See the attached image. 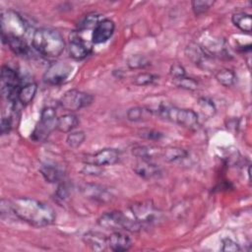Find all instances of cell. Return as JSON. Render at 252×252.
I'll use <instances>...</instances> for the list:
<instances>
[{"instance_id": "ac0fdd59", "label": "cell", "mask_w": 252, "mask_h": 252, "mask_svg": "<svg viewBox=\"0 0 252 252\" xmlns=\"http://www.w3.org/2000/svg\"><path fill=\"white\" fill-rule=\"evenodd\" d=\"M78 116L72 112H69L58 117L56 129L62 133H70L78 126Z\"/></svg>"}, {"instance_id": "4dcf8cb0", "label": "cell", "mask_w": 252, "mask_h": 252, "mask_svg": "<svg viewBox=\"0 0 252 252\" xmlns=\"http://www.w3.org/2000/svg\"><path fill=\"white\" fill-rule=\"evenodd\" d=\"M214 1L211 0H194L191 2L192 10L196 16H200L206 13L213 5Z\"/></svg>"}, {"instance_id": "ffe728a7", "label": "cell", "mask_w": 252, "mask_h": 252, "mask_svg": "<svg viewBox=\"0 0 252 252\" xmlns=\"http://www.w3.org/2000/svg\"><path fill=\"white\" fill-rule=\"evenodd\" d=\"M187 57L193 61L196 65H203L204 62L209 58V55L204 51V49L198 43L191 42L185 49Z\"/></svg>"}, {"instance_id": "5b68a950", "label": "cell", "mask_w": 252, "mask_h": 252, "mask_svg": "<svg viewBox=\"0 0 252 252\" xmlns=\"http://www.w3.org/2000/svg\"><path fill=\"white\" fill-rule=\"evenodd\" d=\"M131 218L137 220L143 227L157 225L163 221L162 212L151 202H139L130 206Z\"/></svg>"}, {"instance_id": "e575fe53", "label": "cell", "mask_w": 252, "mask_h": 252, "mask_svg": "<svg viewBox=\"0 0 252 252\" xmlns=\"http://www.w3.org/2000/svg\"><path fill=\"white\" fill-rule=\"evenodd\" d=\"M169 74L170 76L174 79V80H178V79H181L183 77H185L186 75V72H185V69L184 67L179 64V63H175V64H172L169 68Z\"/></svg>"}, {"instance_id": "8fae6325", "label": "cell", "mask_w": 252, "mask_h": 252, "mask_svg": "<svg viewBox=\"0 0 252 252\" xmlns=\"http://www.w3.org/2000/svg\"><path fill=\"white\" fill-rule=\"evenodd\" d=\"M69 41V54L75 60H83L92 51V45L89 44L80 34L79 32H73L70 36Z\"/></svg>"}, {"instance_id": "9c48e42d", "label": "cell", "mask_w": 252, "mask_h": 252, "mask_svg": "<svg viewBox=\"0 0 252 252\" xmlns=\"http://www.w3.org/2000/svg\"><path fill=\"white\" fill-rule=\"evenodd\" d=\"M72 66L65 62L51 63L43 75V81L52 86L63 84L71 75Z\"/></svg>"}, {"instance_id": "2e32d148", "label": "cell", "mask_w": 252, "mask_h": 252, "mask_svg": "<svg viewBox=\"0 0 252 252\" xmlns=\"http://www.w3.org/2000/svg\"><path fill=\"white\" fill-rule=\"evenodd\" d=\"M131 246L132 241L130 237L120 230L112 231V233L108 235V247L112 251H128L131 248Z\"/></svg>"}, {"instance_id": "3957f363", "label": "cell", "mask_w": 252, "mask_h": 252, "mask_svg": "<svg viewBox=\"0 0 252 252\" xmlns=\"http://www.w3.org/2000/svg\"><path fill=\"white\" fill-rule=\"evenodd\" d=\"M158 113L161 118L189 129L195 128L199 122V116L194 110L180 108L166 102L159 104Z\"/></svg>"}, {"instance_id": "cb8c5ba5", "label": "cell", "mask_w": 252, "mask_h": 252, "mask_svg": "<svg viewBox=\"0 0 252 252\" xmlns=\"http://www.w3.org/2000/svg\"><path fill=\"white\" fill-rule=\"evenodd\" d=\"M39 171L44 179L50 183L59 182L63 177V172L54 164H42Z\"/></svg>"}, {"instance_id": "9a60e30c", "label": "cell", "mask_w": 252, "mask_h": 252, "mask_svg": "<svg viewBox=\"0 0 252 252\" xmlns=\"http://www.w3.org/2000/svg\"><path fill=\"white\" fill-rule=\"evenodd\" d=\"M83 241L93 251H105L109 248L108 236L99 231L89 230L85 232L83 235Z\"/></svg>"}, {"instance_id": "484cf974", "label": "cell", "mask_w": 252, "mask_h": 252, "mask_svg": "<svg viewBox=\"0 0 252 252\" xmlns=\"http://www.w3.org/2000/svg\"><path fill=\"white\" fill-rule=\"evenodd\" d=\"M217 81L223 87H231L234 85L235 80H236V76L235 73L227 68H223L219 70L216 75H215Z\"/></svg>"}, {"instance_id": "277c9868", "label": "cell", "mask_w": 252, "mask_h": 252, "mask_svg": "<svg viewBox=\"0 0 252 252\" xmlns=\"http://www.w3.org/2000/svg\"><path fill=\"white\" fill-rule=\"evenodd\" d=\"M97 223L99 226L112 231L138 232L143 228L137 220L119 211H111L102 214L98 218Z\"/></svg>"}, {"instance_id": "1f68e13d", "label": "cell", "mask_w": 252, "mask_h": 252, "mask_svg": "<svg viewBox=\"0 0 252 252\" xmlns=\"http://www.w3.org/2000/svg\"><path fill=\"white\" fill-rule=\"evenodd\" d=\"M158 79V76L157 75H154L152 73H140L138 74L137 76H135L134 80H133V83L137 86H148V85H151L153 84L156 80Z\"/></svg>"}, {"instance_id": "8d00e7d4", "label": "cell", "mask_w": 252, "mask_h": 252, "mask_svg": "<svg viewBox=\"0 0 252 252\" xmlns=\"http://www.w3.org/2000/svg\"><path fill=\"white\" fill-rule=\"evenodd\" d=\"M11 129H12V119H11V117H9V116L2 117L1 124H0L1 134L6 135L11 131Z\"/></svg>"}, {"instance_id": "d4e9b609", "label": "cell", "mask_w": 252, "mask_h": 252, "mask_svg": "<svg viewBox=\"0 0 252 252\" xmlns=\"http://www.w3.org/2000/svg\"><path fill=\"white\" fill-rule=\"evenodd\" d=\"M161 157L167 162H176L186 158L188 157V153L181 148L168 147V148L162 149Z\"/></svg>"}, {"instance_id": "52a82bcc", "label": "cell", "mask_w": 252, "mask_h": 252, "mask_svg": "<svg viewBox=\"0 0 252 252\" xmlns=\"http://www.w3.org/2000/svg\"><path fill=\"white\" fill-rule=\"evenodd\" d=\"M57 114L53 107L45 106L40 112V118L36 124L32 138L35 141H44L57 126Z\"/></svg>"}, {"instance_id": "7402d4cb", "label": "cell", "mask_w": 252, "mask_h": 252, "mask_svg": "<svg viewBox=\"0 0 252 252\" xmlns=\"http://www.w3.org/2000/svg\"><path fill=\"white\" fill-rule=\"evenodd\" d=\"M37 91V85L35 83H28L21 86L18 92V101L23 105H27L32 101Z\"/></svg>"}, {"instance_id": "7c38bea8", "label": "cell", "mask_w": 252, "mask_h": 252, "mask_svg": "<svg viewBox=\"0 0 252 252\" xmlns=\"http://www.w3.org/2000/svg\"><path fill=\"white\" fill-rule=\"evenodd\" d=\"M81 192L86 198L100 204L110 203L113 199L111 192L98 184H84L81 186Z\"/></svg>"}, {"instance_id": "ba28073f", "label": "cell", "mask_w": 252, "mask_h": 252, "mask_svg": "<svg viewBox=\"0 0 252 252\" xmlns=\"http://www.w3.org/2000/svg\"><path fill=\"white\" fill-rule=\"evenodd\" d=\"M93 101L94 96L91 94L79 90H70L63 94L59 102L64 109L73 112L91 105Z\"/></svg>"}, {"instance_id": "f1b7e54d", "label": "cell", "mask_w": 252, "mask_h": 252, "mask_svg": "<svg viewBox=\"0 0 252 252\" xmlns=\"http://www.w3.org/2000/svg\"><path fill=\"white\" fill-rule=\"evenodd\" d=\"M127 65L130 69H143L150 65V60L144 55H131L127 60Z\"/></svg>"}, {"instance_id": "d6a6232c", "label": "cell", "mask_w": 252, "mask_h": 252, "mask_svg": "<svg viewBox=\"0 0 252 252\" xmlns=\"http://www.w3.org/2000/svg\"><path fill=\"white\" fill-rule=\"evenodd\" d=\"M175 84L177 87L187 90V91H196L198 89V82L194 80L193 78H188V77H183L181 79L175 80Z\"/></svg>"}, {"instance_id": "e0dca14e", "label": "cell", "mask_w": 252, "mask_h": 252, "mask_svg": "<svg viewBox=\"0 0 252 252\" xmlns=\"http://www.w3.org/2000/svg\"><path fill=\"white\" fill-rule=\"evenodd\" d=\"M132 154L139 158L140 159L152 160L158 157H161L162 149L155 147V146H146L139 145L132 148Z\"/></svg>"}, {"instance_id": "4316f807", "label": "cell", "mask_w": 252, "mask_h": 252, "mask_svg": "<svg viewBox=\"0 0 252 252\" xmlns=\"http://www.w3.org/2000/svg\"><path fill=\"white\" fill-rule=\"evenodd\" d=\"M98 15L94 13H91L86 15L79 23H78V30L80 32L90 30V29H94L95 26L98 24Z\"/></svg>"}, {"instance_id": "8992f818", "label": "cell", "mask_w": 252, "mask_h": 252, "mask_svg": "<svg viewBox=\"0 0 252 252\" xmlns=\"http://www.w3.org/2000/svg\"><path fill=\"white\" fill-rule=\"evenodd\" d=\"M27 32V24L24 18L13 10L1 13V34L2 38L15 36L24 38Z\"/></svg>"}, {"instance_id": "4fadbf2b", "label": "cell", "mask_w": 252, "mask_h": 252, "mask_svg": "<svg viewBox=\"0 0 252 252\" xmlns=\"http://www.w3.org/2000/svg\"><path fill=\"white\" fill-rule=\"evenodd\" d=\"M115 24L110 19H103L98 22L92 33V42L100 44L106 42L113 34Z\"/></svg>"}, {"instance_id": "30bf717a", "label": "cell", "mask_w": 252, "mask_h": 252, "mask_svg": "<svg viewBox=\"0 0 252 252\" xmlns=\"http://www.w3.org/2000/svg\"><path fill=\"white\" fill-rule=\"evenodd\" d=\"M120 159V153L113 148L101 149L98 152L86 157L85 162L94 163L98 166H108L117 163Z\"/></svg>"}, {"instance_id": "f546056e", "label": "cell", "mask_w": 252, "mask_h": 252, "mask_svg": "<svg viewBox=\"0 0 252 252\" xmlns=\"http://www.w3.org/2000/svg\"><path fill=\"white\" fill-rule=\"evenodd\" d=\"M85 139H86V134L84 131L70 132L66 138V143L70 148L77 149L84 143Z\"/></svg>"}, {"instance_id": "44dd1931", "label": "cell", "mask_w": 252, "mask_h": 252, "mask_svg": "<svg viewBox=\"0 0 252 252\" xmlns=\"http://www.w3.org/2000/svg\"><path fill=\"white\" fill-rule=\"evenodd\" d=\"M232 24L238 28L241 32L250 33L252 30V20L251 15L245 12H237L231 16Z\"/></svg>"}, {"instance_id": "6da1fadb", "label": "cell", "mask_w": 252, "mask_h": 252, "mask_svg": "<svg viewBox=\"0 0 252 252\" xmlns=\"http://www.w3.org/2000/svg\"><path fill=\"white\" fill-rule=\"evenodd\" d=\"M10 207L12 215L35 227L50 225L56 218L52 207L30 197L16 198L10 201Z\"/></svg>"}, {"instance_id": "603a6c76", "label": "cell", "mask_w": 252, "mask_h": 252, "mask_svg": "<svg viewBox=\"0 0 252 252\" xmlns=\"http://www.w3.org/2000/svg\"><path fill=\"white\" fill-rule=\"evenodd\" d=\"M153 116V110L146 106H134L127 110L126 117L128 120L137 122L148 120Z\"/></svg>"}, {"instance_id": "5bb4252c", "label": "cell", "mask_w": 252, "mask_h": 252, "mask_svg": "<svg viewBox=\"0 0 252 252\" xmlns=\"http://www.w3.org/2000/svg\"><path fill=\"white\" fill-rule=\"evenodd\" d=\"M133 170L138 176L142 177L143 179L157 178L162 173L161 168L158 164L154 163L152 160L146 159H141L133 164Z\"/></svg>"}, {"instance_id": "83f0119b", "label": "cell", "mask_w": 252, "mask_h": 252, "mask_svg": "<svg viewBox=\"0 0 252 252\" xmlns=\"http://www.w3.org/2000/svg\"><path fill=\"white\" fill-rule=\"evenodd\" d=\"M198 105H199V109L200 112L206 116V117H212L215 115L216 113V106L214 104V102L208 98V97H201L198 100Z\"/></svg>"}, {"instance_id": "d590c367", "label": "cell", "mask_w": 252, "mask_h": 252, "mask_svg": "<svg viewBox=\"0 0 252 252\" xmlns=\"http://www.w3.org/2000/svg\"><path fill=\"white\" fill-rule=\"evenodd\" d=\"M102 171L101 166H98L96 164L94 163H87L84 165L83 168V172H85V174H92V175H98L100 174Z\"/></svg>"}, {"instance_id": "836d02e7", "label": "cell", "mask_w": 252, "mask_h": 252, "mask_svg": "<svg viewBox=\"0 0 252 252\" xmlns=\"http://www.w3.org/2000/svg\"><path fill=\"white\" fill-rule=\"evenodd\" d=\"M221 251H231V252H238L241 251V248L238 243L233 241L230 238H223L221 240Z\"/></svg>"}, {"instance_id": "d6986e66", "label": "cell", "mask_w": 252, "mask_h": 252, "mask_svg": "<svg viewBox=\"0 0 252 252\" xmlns=\"http://www.w3.org/2000/svg\"><path fill=\"white\" fill-rule=\"evenodd\" d=\"M3 42L6 43L9 48L18 56H27L29 54V46L25 40V38L22 37H15V36H9L2 38Z\"/></svg>"}, {"instance_id": "7a4b0ae2", "label": "cell", "mask_w": 252, "mask_h": 252, "mask_svg": "<svg viewBox=\"0 0 252 252\" xmlns=\"http://www.w3.org/2000/svg\"><path fill=\"white\" fill-rule=\"evenodd\" d=\"M32 47L46 57H58L65 49L63 35L57 30L51 28L36 29L32 37Z\"/></svg>"}, {"instance_id": "74e56055", "label": "cell", "mask_w": 252, "mask_h": 252, "mask_svg": "<svg viewBox=\"0 0 252 252\" xmlns=\"http://www.w3.org/2000/svg\"><path fill=\"white\" fill-rule=\"evenodd\" d=\"M141 136H143L144 138L146 139H149V140H158L162 135L159 133V132H157V131H153V130H148L146 132H143L141 134Z\"/></svg>"}]
</instances>
